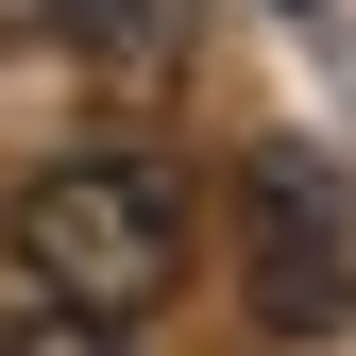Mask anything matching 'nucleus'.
Masks as SVG:
<instances>
[{"instance_id":"f257e3e1","label":"nucleus","mask_w":356,"mask_h":356,"mask_svg":"<svg viewBox=\"0 0 356 356\" xmlns=\"http://www.w3.org/2000/svg\"><path fill=\"white\" fill-rule=\"evenodd\" d=\"M17 272L68 305V323H153L187 289V187L153 153H51L17 187Z\"/></svg>"},{"instance_id":"f03ea898","label":"nucleus","mask_w":356,"mask_h":356,"mask_svg":"<svg viewBox=\"0 0 356 356\" xmlns=\"http://www.w3.org/2000/svg\"><path fill=\"white\" fill-rule=\"evenodd\" d=\"M238 272H254V323H272V339H323L356 305V238H339L323 153H254L238 170Z\"/></svg>"},{"instance_id":"7ed1b4c3","label":"nucleus","mask_w":356,"mask_h":356,"mask_svg":"<svg viewBox=\"0 0 356 356\" xmlns=\"http://www.w3.org/2000/svg\"><path fill=\"white\" fill-rule=\"evenodd\" d=\"M187 34H204V0H68L51 51H85V85H170Z\"/></svg>"},{"instance_id":"20e7f679","label":"nucleus","mask_w":356,"mask_h":356,"mask_svg":"<svg viewBox=\"0 0 356 356\" xmlns=\"http://www.w3.org/2000/svg\"><path fill=\"white\" fill-rule=\"evenodd\" d=\"M0 356H119V323H68V305H51V323H34V339H0Z\"/></svg>"},{"instance_id":"39448f33","label":"nucleus","mask_w":356,"mask_h":356,"mask_svg":"<svg viewBox=\"0 0 356 356\" xmlns=\"http://www.w3.org/2000/svg\"><path fill=\"white\" fill-rule=\"evenodd\" d=\"M34 34H68V0H0V51H34Z\"/></svg>"}]
</instances>
